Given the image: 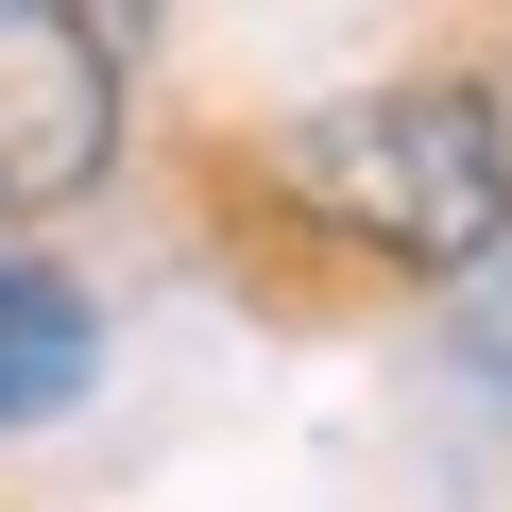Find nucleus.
Segmentation results:
<instances>
[{"mask_svg":"<svg viewBox=\"0 0 512 512\" xmlns=\"http://www.w3.org/2000/svg\"><path fill=\"white\" fill-rule=\"evenodd\" d=\"M291 205L342 222L359 256H393V274H478V256L512 239V120L478 86H359L325 120H291Z\"/></svg>","mask_w":512,"mask_h":512,"instance_id":"1","label":"nucleus"},{"mask_svg":"<svg viewBox=\"0 0 512 512\" xmlns=\"http://www.w3.org/2000/svg\"><path fill=\"white\" fill-rule=\"evenodd\" d=\"M120 154V52L86 0H0V222H52Z\"/></svg>","mask_w":512,"mask_h":512,"instance_id":"2","label":"nucleus"},{"mask_svg":"<svg viewBox=\"0 0 512 512\" xmlns=\"http://www.w3.org/2000/svg\"><path fill=\"white\" fill-rule=\"evenodd\" d=\"M86 376H103V325H86V291L0 256V427H52Z\"/></svg>","mask_w":512,"mask_h":512,"instance_id":"3","label":"nucleus"},{"mask_svg":"<svg viewBox=\"0 0 512 512\" xmlns=\"http://www.w3.org/2000/svg\"><path fill=\"white\" fill-rule=\"evenodd\" d=\"M461 359H478V376L512 393V239L478 256V274H461Z\"/></svg>","mask_w":512,"mask_h":512,"instance_id":"4","label":"nucleus"}]
</instances>
